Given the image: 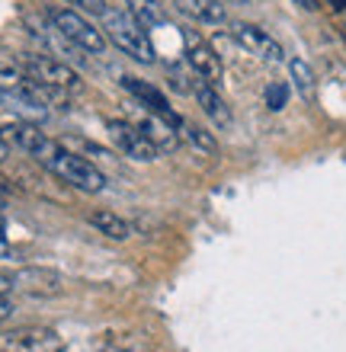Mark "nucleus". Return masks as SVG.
<instances>
[{
    "instance_id": "obj_1",
    "label": "nucleus",
    "mask_w": 346,
    "mask_h": 352,
    "mask_svg": "<svg viewBox=\"0 0 346 352\" xmlns=\"http://www.w3.org/2000/svg\"><path fill=\"white\" fill-rule=\"evenodd\" d=\"M36 160L45 170H52L58 179H65L67 186L80 189V192L94 195V192H103L106 189L103 170L96 167V164H90L87 157H80V154H74V151H67L61 141H48Z\"/></svg>"
},
{
    "instance_id": "obj_2",
    "label": "nucleus",
    "mask_w": 346,
    "mask_h": 352,
    "mask_svg": "<svg viewBox=\"0 0 346 352\" xmlns=\"http://www.w3.org/2000/svg\"><path fill=\"white\" fill-rule=\"evenodd\" d=\"M100 19H103L106 38H109L116 48H122V55L135 58V61H141V65H151V61L158 58V55H154L151 38H148V29L141 26L138 19L131 16L122 3H119V7H109Z\"/></svg>"
},
{
    "instance_id": "obj_3",
    "label": "nucleus",
    "mask_w": 346,
    "mask_h": 352,
    "mask_svg": "<svg viewBox=\"0 0 346 352\" xmlns=\"http://www.w3.org/2000/svg\"><path fill=\"white\" fill-rule=\"evenodd\" d=\"M48 19H52V26H55V32L65 42H71V45H77L80 52H87V55H103L106 48H109V38H106L103 29H96L90 19L84 16V13H77V10L71 7H58L48 13Z\"/></svg>"
},
{
    "instance_id": "obj_4",
    "label": "nucleus",
    "mask_w": 346,
    "mask_h": 352,
    "mask_svg": "<svg viewBox=\"0 0 346 352\" xmlns=\"http://www.w3.org/2000/svg\"><path fill=\"white\" fill-rule=\"evenodd\" d=\"M19 65H23V71L36 84L52 87L58 93H80V87H84L74 67H67L65 61H55V58H48V55H23Z\"/></svg>"
},
{
    "instance_id": "obj_5",
    "label": "nucleus",
    "mask_w": 346,
    "mask_h": 352,
    "mask_svg": "<svg viewBox=\"0 0 346 352\" xmlns=\"http://www.w3.org/2000/svg\"><path fill=\"white\" fill-rule=\"evenodd\" d=\"M0 352H65V340L52 327H17L0 333Z\"/></svg>"
},
{
    "instance_id": "obj_6",
    "label": "nucleus",
    "mask_w": 346,
    "mask_h": 352,
    "mask_svg": "<svg viewBox=\"0 0 346 352\" xmlns=\"http://www.w3.org/2000/svg\"><path fill=\"white\" fill-rule=\"evenodd\" d=\"M106 131H109V141L116 144L119 154L138 160V164H151V160H158V154H160L158 144H154V141H151L138 125H131V122H125V119H109L106 122Z\"/></svg>"
},
{
    "instance_id": "obj_7",
    "label": "nucleus",
    "mask_w": 346,
    "mask_h": 352,
    "mask_svg": "<svg viewBox=\"0 0 346 352\" xmlns=\"http://www.w3.org/2000/svg\"><path fill=\"white\" fill-rule=\"evenodd\" d=\"M183 55H186V65L193 67L196 77H202V80H208L215 87L221 84V77H225L221 58L215 55V48L208 45L196 29H183Z\"/></svg>"
},
{
    "instance_id": "obj_8",
    "label": "nucleus",
    "mask_w": 346,
    "mask_h": 352,
    "mask_svg": "<svg viewBox=\"0 0 346 352\" xmlns=\"http://www.w3.org/2000/svg\"><path fill=\"white\" fill-rule=\"evenodd\" d=\"M13 292L29 298H55L65 292V278L58 276L55 269H42V266H23L17 272H10Z\"/></svg>"
},
{
    "instance_id": "obj_9",
    "label": "nucleus",
    "mask_w": 346,
    "mask_h": 352,
    "mask_svg": "<svg viewBox=\"0 0 346 352\" xmlns=\"http://www.w3.org/2000/svg\"><path fill=\"white\" fill-rule=\"evenodd\" d=\"M231 38L244 48V52H250V55L263 58V61H270V65L285 61V52H282L279 42H276L266 29L253 26V23H234V26H231Z\"/></svg>"
},
{
    "instance_id": "obj_10",
    "label": "nucleus",
    "mask_w": 346,
    "mask_h": 352,
    "mask_svg": "<svg viewBox=\"0 0 346 352\" xmlns=\"http://www.w3.org/2000/svg\"><path fill=\"white\" fill-rule=\"evenodd\" d=\"M122 87L135 96L138 102H144L148 106V112L151 116H158V119H164V122H170L173 129L180 131V125H183V116H180L173 106L167 102V96L158 90V87H151L148 80H141V77H131V74H125L122 77Z\"/></svg>"
},
{
    "instance_id": "obj_11",
    "label": "nucleus",
    "mask_w": 346,
    "mask_h": 352,
    "mask_svg": "<svg viewBox=\"0 0 346 352\" xmlns=\"http://www.w3.org/2000/svg\"><path fill=\"white\" fill-rule=\"evenodd\" d=\"M0 141H3V144H13V148H19V151H26L32 157H39L42 148H45L52 138H48L39 125H32V122H13L7 129H0Z\"/></svg>"
},
{
    "instance_id": "obj_12",
    "label": "nucleus",
    "mask_w": 346,
    "mask_h": 352,
    "mask_svg": "<svg viewBox=\"0 0 346 352\" xmlns=\"http://www.w3.org/2000/svg\"><path fill=\"white\" fill-rule=\"evenodd\" d=\"M193 96L199 100V106H202V112H206L208 119L215 122L218 129H228L231 125V109H228V102H225V96L215 90V84H208V80H202V77H196L193 80Z\"/></svg>"
},
{
    "instance_id": "obj_13",
    "label": "nucleus",
    "mask_w": 346,
    "mask_h": 352,
    "mask_svg": "<svg viewBox=\"0 0 346 352\" xmlns=\"http://www.w3.org/2000/svg\"><path fill=\"white\" fill-rule=\"evenodd\" d=\"M87 221L94 228L96 234H103L109 241H129L131 237V224L122 218V214L109 212V208H94V212H87Z\"/></svg>"
},
{
    "instance_id": "obj_14",
    "label": "nucleus",
    "mask_w": 346,
    "mask_h": 352,
    "mask_svg": "<svg viewBox=\"0 0 346 352\" xmlns=\"http://www.w3.org/2000/svg\"><path fill=\"white\" fill-rule=\"evenodd\" d=\"M180 141H186L193 151H199L202 157H218V141L212 131H206L202 125H196V122H186L183 119V125H180Z\"/></svg>"
},
{
    "instance_id": "obj_15",
    "label": "nucleus",
    "mask_w": 346,
    "mask_h": 352,
    "mask_svg": "<svg viewBox=\"0 0 346 352\" xmlns=\"http://www.w3.org/2000/svg\"><path fill=\"white\" fill-rule=\"evenodd\" d=\"M180 10L189 13L193 19H199V23H206V26H218V23L228 19L221 0H180Z\"/></svg>"
},
{
    "instance_id": "obj_16",
    "label": "nucleus",
    "mask_w": 346,
    "mask_h": 352,
    "mask_svg": "<svg viewBox=\"0 0 346 352\" xmlns=\"http://www.w3.org/2000/svg\"><path fill=\"white\" fill-rule=\"evenodd\" d=\"M122 7L129 10L144 29H158L167 23V13H164L158 0H122Z\"/></svg>"
},
{
    "instance_id": "obj_17",
    "label": "nucleus",
    "mask_w": 346,
    "mask_h": 352,
    "mask_svg": "<svg viewBox=\"0 0 346 352\" xmlns=\"http://www.w3.org/2000/svg\"><path fill=\"white\" fill-rule=\"evenodd\" d=\"M138 129L144 131L154 144H158V151H173L180 144V131H173V125H170V122H164V119H158V116H148Z\"/></svg>"
},
{
    "instance_id": "obj_18",
    "label": "nucleus",
    "mask_w": 346,
    "mask_h": 352,
    "mask_svg": "<svg viewBox=\"0 0 346 352\" xmlns=\"http://www.w3.org/2000/svg\"><path fill=\"white\" fill-rule=\"evenodd\" d=\"M289 74H292V84L299 90L301 100H314V93H318V80H314V71L305 58H292L289 61Z\"/></svg>"
},
{
    "instance_id": "obj_19",
    "label": "nucleus",
    "mask_w": 346,
    "mask_h": 352,
    "mask_svg": "<svg viewBox=\"0 0 346 352\" xmlns=\"http://www.w3.org/2000/svg\"><path fill=\"white\" fill-rule=\"evenodd\" d=\"M96 352H148V343L138 333H125V336H109L106 343L94 346Z\"/></svg>"
},
{
    "instance_id": "obj_20",
    "label": "nucleus",
    "mask_w": 346,
    "mask_h": 352,
    "mask_svg": "<svg viewBox=\"0 0 346 352\" xmlns=\"http://www.w3.org/2000/svg\"><path fill=\"white\" fill-rule=\"evenodd\" d=\"M285 102H289V84H270L266 87V106H270L272 112L285 109Z\"/></svg>"
},
{
    "instance_id": "obj_21",
    "label": "nucleus",
    "mask_w": 346,
    "mask_h": 352,
    "mask_svg": "<svg viewBox=\"0 0 346 352\" xmlns=\"http://www.w3.org/2000/svg\"><path fill=\"white\" fill-rule=\"evenodd\" d=\"M67 3H74V7L87 10V13H96V16H103L106 10H109V3H106V0H67Z\"/></svg>"
},
{
    "instance_id": "obj_22",
    "label": "nucleus",
    "mask_w": 346,
    "mask_h": 352,
    "mask_svg": "<svg viewBox=\"0 0 346 352\" xmlns=\"http://www.w3.org/2000/svg\"><path fill=\"white\" fill-rule=\"evenodd\" d=\"M292 3H295V7H301V10H311V13H314V10H321V0H292Z\"/></svg>"
},
{
    "instance_id": "obj_23",
    "label": "nucleus",
    "mask_w": 346,
    "mask_h": 352,
    "mask_svg": "<svg viewBox=\"0 0 346 352\" xmlns=\"http://www.w3.org/2000/svg\"><path fill=\"white\" fill-rule=\"evenodd\" d=\"M7 292H13V282H10L7 272H0V295H7Z\"/></svg>"
},
{
    "instance_id": "obj_24",
    "label": "nucleus",
    "mask_w": 346,
    "mask_h": 352,
    "mask_svg": "<svg viewBox=\"0 0 346 352\" xmlns=\"http://www.w3.org/2000/svg\"><path fill=\"white\" fill-rule=\"evenodd\" d=\"M7 157V144H3V141H0V160Z\"/></svg>"
},
{
    "instance_id": "obj_25",
    "label": "nucleus",
    "mask_w": 346,
    "mask_h": 352,
    "mask_svg": "<svg viewBox=\"0 0 346 352\" xmlns=\"http://www.w3.org/2000/svg\"><path fill=\"white\" fill-rule=\"evenodd\" d=\"M3 189H7V179H3V176H0V192H3Z\"/></svg>"
},
{
    "instance_id": "obj_26",
    "label": "nucleus",
    "mask_w": 346,
    "mask_h": 352,
    "mask_svg": "<svg viewBox=\"0 0 346 352\" xmlns=\"http://www.w3.org/2000/svg\"><path fill=\"white\" fill-rule=\"evenodd\" d=\"M225 3H247V0H225Z\"/></svg>"
},
{
    "instance_id": "obj_27",
    "label": "nucleus",
    "mask_w": 346,
    "mask_h": 352,
    "mask_svg": "<svg viewBox=\"0 0 346 352\" xmlns=\"http://www.w3.org/2000/svg\"><path fill=\"white\" fill-rule=\"evenodd\" d=\"M0 237H3V221H0Z\"/></svg>"
}]
</instances>
